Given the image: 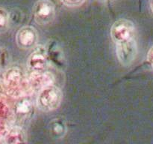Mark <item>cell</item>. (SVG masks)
<instances>
[{
	"label": "cell",
	"instance_id": "6da1fadb",
	"mask_svg": "<svg viewBox=\"0 0 153 144\" xmlns=\"http://www.w3.org/2000/svg\"><path fill=\"white\" fill-rule=\"evenodd\" d=\"M3 80L7 94L11 97L18 98L32 92L28 79H25L23 71L19 67L7 68L3 75Z\"/></svg>",
	"mask_w": 153,
	"mask_h": 144
},
{
	"label": "cell",
	"instance_id": "7a4b0ae2",
	"mask_svg": "<svg viewBox=\"0 0 153 144\" xmlns=\"http://www.w3.org/2000/svg\"><path fill=\"white\" fill-rule=\"evenodd\" d=\"M62 100V92L54 84L39 90L36 99L37 107L43 112H51L60 106Z\"/></svg>",
	"mask_w": 153,
	"mask_h": 144
},
{
	"label": "cell",
	"instance_id": "3957f363",
	"mask_svg": "<svg viewBox=\"0 0 153 144\" xmlns=\"http://www.w3.org/2000/svg\"><path fill=\"white\" fill-rule=\"evenodd\" d=\"M135 32L134 23L127 19L117 20L111 27V37L115 44L135 38Z\"/></svg>",
	"mask_w": 153,
	"mask_h": 144
},
{
	"label": "cell",
	"instance_id": "277c9868",
	"mask_svg": "<svg viewBox=\"0 0 153 144\" xmlns=\"http://www.w3.org/2000/svg\"><path fill=\"white\" fill-rule=\"evenodd\" d=\"M32 14L34 20L39 25L49 24L55 18V4L50 0H38L33 6Z\"/></svg>",
	"mask_w": 153,
	"mask_h": 144
},
{
	"label": "cell",
	"instance_id": "5b68a950",
	"mask_svg": "<svg viewBox=\"0 0 153 144\" xmlns=\"http://www.w3.org/2000/svg\"><path fill=\"white\" fill-rule=\"evenodd\" d=\"M49 64V57L45 46H35L27 59V66L31 72L46 70Z\"/></svg>",
	"mask_w": 153,
	"mask_h": 144
},
{
	"label": "cell",
	"instance_id": "8992f818",
	"mask_svg": "<svg viewBox=\"0 0 153 144\" xmlns=\"http://www.w3.org/2000/svg\"><path fill=\"white\" fill-rule=\"evenodd\" d=\"M115 45L117 56L120 62L124 66L131 64L137 53V44L135 38Z\"/></svg>",
	"mask_w": 153,
	"mask_h": 144
},
{
	"label": "cell",
	"instance_id": "52a82bcc",
	"mask_svg": "<svg viewBox=\"0 0 153 144\" xmlns=\"http://www.w3.org/2000/svg\"><path fill=\"white\" fill-rule=\"evenodd\" d=\"M38 40V33L34 27L25 26L18 30L16 34V42L19 48L30 50L34 48Z\"/></svg>",
	"mask_w": 153,
	"mask_h": 144
},
{
	"label": "cell",
	"instance_id": "ba28073f",
	"mask_svg": "<svg viewBox=\"0 0 153 144\" xmlns=\"http://www.w3.org/2000/svg\"><path fill=\"white\" fill-rule=\"evenodd\" d=\"M28 83L31 90H40L43 87L52 85L55 82L54 75L46 70L41 71H32L28 77Z\"/></svg>",
	"mask_w": 153,
	"mask_h": 144
},
{
	"label": "cell",
	"instance_id": "9c48e42d",
	"mask_svg": "<svg viewBox=\"0 0 153 144\" xmlns=\"http://www.w3.org/2000/svg\"><path fill=\"white\" fill-rule=\"evenodd\" d=\"M33 110V102L28 95L18 98L13 106V113L19 120L28 118Z\"/></svg>",
	"mask_w": 153,
	"mask_h": 144
},
{
	"label": "cell",
	"instance_id": "30bf717a",
	"mask_svg": "<svg viewBox=\"0 0 153 144\" xmlns=\"http://www.w3.org/2000/svg\"><path fill=\"white\" fill-rule=\"evenodd\" d=\"M4 142L9 144H19L27 142V136L25 130L19 126H15L7 130L4 136Z\"/></svg>",
	"mask_w": 153,
	"mask_h": 144
},
{
	"label": "cell",
	"instance_id": "8fae6325",
	"mask_svg": "<svg viewBox=\"0 0 153 144\" xmlns=\"http://www.w3.org/2000/svg\"><path fill=\"white\" fill-rule=\"evenodd\" d=\"M49 133L54 139H62L67 134V124L64 119L55 118L52 119L49 124Z\"/></svg>",
	"mask_w": 153,
	"mask_h": 144
},
{
	"label": "cell",
	"instance_id": "7c38bea8",
	"mask_svg": "<svg viewBox=\"0 0 153 144\" xmlns=\"http://www.w3.org/2000/svg\"><path fill=\"white\" fill-rule=\"evenodd\" d=\"M9 14L3 8L0 7V34L5 32L9 26Z\"/></svg>",
	"mask_w": 153,
	"mask_h": 144
},
{
	"label": "cell",
	"instance_id": "4fadbf2b",
	"mask_svg": "<svg viewBox=\"0 0 153 144\" xmlns=\"http://www.w3.org/2000/svg\"><path fill=\"white\" fill-rule=\"evenodd\" d=\"M64 5L70 8H76L82 5L86 0H60Z\"/></svg>",
	"mask_w": 153,
	"mask_h": 144
},
{
	"label": "cell",
	"instance_id": "5bb4252c",
	"mask_svg": "<svg viewBox=\"0 0 153 144\" xmlns=\"http://www.w3.org/2000/svg\"><path fill=\"white\" fill-rule=\"evenodd\" d=\"M146 61L148 64L153 68V45L149 49L146 55Z\"/></svg>",
	"mask_w": 153,
	"mask_h": 144
},
{
	"label": "cell",
	"instance_id": "9a60e30c",
	"mask_svg": "<svg viewBox=\"0 0 153 144\" xmlns=\"http://www.w3.org/2000/svg\"><path fill=\"white\" fill-rule=\"evenodd\" d=\"M149 6H150V9L153 13V0H149Z\"/></svg>",
	"mask_w": 153,
	"mask_h": 144
},
{
	"label": "cell",
	"instance_id": "2e32d148",
	"mask_svg": "<svg viewBox=\"0 0 153 144\" xmlns=\"http://www.w3.org/2000/svg\"><path fill=\"white\" fill-rule=\"evenodd\" d=\"M102 1H105V0H102Z\"/></svg>",
	"mask_w": 153,
	"mask_h": 144
}]
</instances>
